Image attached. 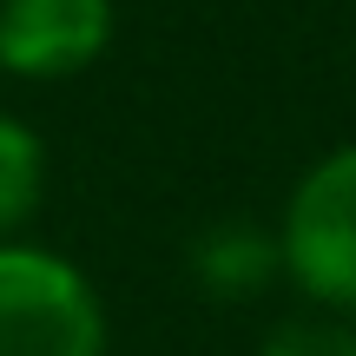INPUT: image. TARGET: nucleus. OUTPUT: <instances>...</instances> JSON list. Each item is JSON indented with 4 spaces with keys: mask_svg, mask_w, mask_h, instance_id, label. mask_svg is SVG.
I'll list each match as a JSON object with an SVG mask.
<instances>
[{
    "mask_svg": "<svg viewBox=\"0 0 356 356\" xmlns=\"http://www.w3.org/2000/svg\"><path fill=\"white\" fill-rule=\"evenodd\" d=\"M270 231H277L284 284H297L310 310L356 317V139L310 159Z\"/></svg>",
    "mask_w": 356,
    "mask_h": 356,
    "instance_id": "nucleus-1",
    "label": "nucleus"
},
{
    "mask_svg": "<svg viewBox=\"0 0 356 356\" xmlns=\"http://www.w3.org/2000/svg\"><path fill=\"white\" fill-rule=\"evenodd\" d=\"M257 356H356V317H337V310L284 317L277 330L257 343Z\"/></svg>",
    "mask_w": 356,
    "mask_h": 356,
    "instance_id": "nucleus-6",
    "label": "nucleus"
},
{
    "mask_svg": "<svg viewBox=\"0 0 356 356\" xmlns=\"http://www.w3.org/2000/svg\"><path fill=\"white\" fill-rule=\"evenodd\" d=\"M0 356H106V304L66 251L0 238Z\"/></svg>",
    "mask_w": 356,
    "mask_h": 356,
    "instance_id": "nucleus-2",
    "label": "nucleus"
},
{
    "mask_svg": "<svg viewBox=\"0 0 356 356\" xmlns=\"http://www.w3.org/2000/svg\"><path fill=\"white\" fill-rule=\"evenodd\" d=\"M113 0H0V73L26 86H60L106 60Z\"/></svg>",
    "mask_w": 356,
    "mask_h": 356,
    "instance_id": "nucleus-3",
    "label": "nucleus"
},
{
    "mask_svg": "<svg viewBox=\"0 0 356 356\" xmlns=\"http://www.w3.org/2000/svg\"><path fill=\"white\" fill-rule=\"evenodd\" d=\"M47 198V145L20 113H0V238H26Z\"/></svg>",
    "mask_w": 356,
    "mask_h": 356,
    "instance_id": "nucleus-5",
    "label": "nucleus"
},
{
    "mask_svg": "<svg viewBox=\"0 0 356 356\" xmlns=\"http://www.w3.org/2000/svg\"><path fill=\"white\" fill-rule=\"evenodd\" d=\"M185 270L218 297V304L251 297V291H264V284L284 277L277 231H270V225H251V218H218V225H204L198 238H191Z\"/></svg>",
    "mask_w": 356,
    "mask_h": 356,
    "instance_id": "nucleus-4",
    "label": "nucleus"
}]
</instances>
